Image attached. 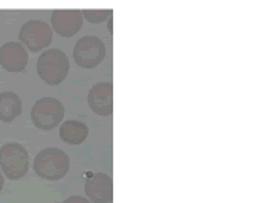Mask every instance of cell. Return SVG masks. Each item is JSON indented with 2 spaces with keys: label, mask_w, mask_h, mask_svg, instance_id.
<instances>
[{
  "label": "cell",
  "mask_w": 257,
  "mask_h": 203,
  "mask_svg": "<svg viewBox=\"0 0 257 203\" xmlns=\"http://www.w3.org/2000/svg\"><path fill=\"white\" fill-rule=\"evenodd\" d=\"M70 170V160L64 151L58 147L43 149L34 158V171L42 179L59 181Z\"/></svg>",
  "instance_id": "1"
},
{
  "label": "cell",
  "mask_w": 257,
  "mask_h": 203,
  "mask_svg": "<svg viewBox=\"0 0 257 203\" xmlns=\"http://www.w3.org/2000/svg\"><path fill=\"white\" fill-rule=\"evenodd\" d=\"M37 72L47 85L56 86L66 80L69 74V59L58 48L43 50L37 61Z\"/></svg>",
  "instance_id": "2"
},
{
  "label": "cell",
  "mask_w": 257,
  "mask_h": 203,
  "mask_svg": "<svg viewBox=\"0 0 257 203\" xmlns=\"http://www.w3.org/2000/svg\"><path fill=\"white\" fill-rule=\"evenodd\" d=\"M0 170L10 181H18L29 170V155L26 147L18 143H8L0 147Z\"/></svg>",
  "instance_id": "3"
},
{
  "label": "cell",
  "mask_w": 257,
  "mask_h": 203,
  "mask_svg": "<svg viewBox=\"0 0 257 203\" xmlns=\"http://www.w3.org/2000/svg\"><path fill=\"white\" fill-rule=\"evenodd\" d=\"M66 109L61 104V101L55 98H42L32 106L31 119L32 123L39 130L50 131L53 128L59 127V123L64 119Z\"/></svg>",
  "instance_id": "4"
},
{
  "label": "cell",
  "mask_w": 257,
  "mask_h": 203,
  "mask_svg": "<svg viewBox=\"0 0 257 203\" xmlns=\"http://www.w3.org/2000/svg\"><path fill=\"white\" fill-rule=\"evenodd\" d=\"M53 40V31L50 24L42 20H31L24 23L20 29V43L32 53H39L48 48Z\"/></svg>",
  "instance_id": "5"
},
{
  "label": "cell",
  "mask_w": 257,
  "mask_h": 203,
  "mask_svg": "<svg viewBox=\"0 0 257 203\" xmlns=\"http://www.w3.org/2000/svg\"><path fill=\"white\" fill-rule=\"evenodd\" d=\"M105 45L99 37L86 35L82 37L74 47V59L77 66L83 69H94L99 66L105 58Z\"/></svg>",
  "instance_id": "6"
},
{
  "label": "cell",
  "mask_w": 257,
  "mask_h": 203,
  "mask_svg": "<svg viewBox=\"0 0 257 203\" xmlns=\"http://www.w3.org/2000/svg\"><path fill=\"white\" fill-rule=\"evenodd\" d=\"M85 193L91 203H110L113 181L107 173H94L85 181Z\"/></svg>",
  "instance_id": "7"
},
{
  "label": "cell",
  "mask_w": 257,
  "mask_h": 203,
  "mask_svg": "<svg viewBox=\"0 0 257 203\" xmlns=\"http://www.w3.org/2000/svg\"><path fill=\"white\" fill-rule=\"evenodd\" d=\"M28 50L20 42H7L0 47V66L7 72H21L28 66Z\"/></svg>",
  "instance_id": "8"
},
{
  "label": "cell",
  "mask_w": 257,
  "mask_h": 203,
  "mask_svg": "<svg viewBox=\"0 0 257 203\" xmlns=\"http://www.w3.org/2000/svg\"><path fill=\"white\" fill-rule=\"evenodd\" d=\"M83 16L80 10H55L51 13V26L61 37H74L82 29Z\"/></svg>",
  "instance_id": "9"
},
{
  "label": "cell",
  "mask_w": 257,
  "mask_h": 203,
  "mask_svg": "<svg viewBox=\"0 0 257 203\" xmlns=\"http://www.w3.org/2000/svg\"><path fill=\"white\" fill-rule=\"evenodd\" d=\"M88 104L97 116H110L113 112V85L110 82L96 83L88 93Z\"/></svg>",
  "instance_id": "10"
},
{
  "label": "cell",
  "mask_w": 257,
  "mask_h": 203,
  "mask_svg": "<svg viewBox=\"0 0 257 203\" xmlns=\"http://www.w3.org/2000/svg\"><path fill=\"white\" fill-rule=\"evenodd\" d=\"M59 138L70 146L82 144L88 138V127L78 120H66L59 127Z\"/></svg>",
  "instance_id": "11"
},
{
  "label": "cell",
  "mask_w": 257,
  "mask_h": 203,
  "mask_svg": "<svg viewBox=\"0 0 257 203\" xmlns=\"http://www.w3.org/2000/svg\"><path fill=\"white\" fill-rule=\"evenodd\" d=\"M23 111V103L20 96L13 91L0 93V120L5 123L13 122Z\"/></svg>",
  "instance_id": "12"
},
{
  "label": "cell",
  "mask_w": 257,
  "mask_h": 203,
  "mask_svg": "<svg viewBox=\"0 0 257 203\" xmlns=\"http://www.w3.org/2000/svg\"><path fill=\"white\" fill-rule=\"evenodd\" d=\"M82 16L86 18L90 23L99 24V23H104L105 20H109L112 16V10H83Z\"/></svg>",
  "instance_id": "13"
},
{
  "label": "cell",
  "mask_w": 257,
  "mask_h": 203,
  "mask_svg": "<svg viewBox=\"0 0 257 203\" xmlns=\"http://www.w3.org/2000/svg\"><path fill=\"white\" fill-rule=\"evenodd\" d=\"M64 203H91L88 198L85 197H78V195H72V197H69L67 200H64Z\"/></svg>",
  "instance_id": "14"
},
{
  "label": "cell",
  "mask_w": 257,
  "mask_h": 203,
  "mask_svg": "<svg viewBox=\"0 0 257 203\" xmlns=\"http://www.w3.org/2000/svg\"><path fill=\"white\" fill-rule=\"evenodd\" d=\"M2 189H4V174L0 173V190H2Z\"/></svg>",
  "instance_id": "15"
},
{
  "label": "cell",
  "mask_w": 257,
  "mask_h": 203,
  "mask_svg": "<svg viewBox=\"0 0 257 203\" xmlns=\"http://www.w3.org/2000/svg\"><path fill=\"white\" fill-rule=\"evenodd\" d=\"M109 31L112 32V16L109 18Z\"/></svg>",
  "instance_id": "16"
}]
</instances>
